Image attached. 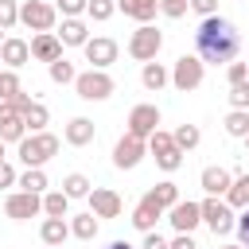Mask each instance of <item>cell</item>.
I'll return each instance as SVG.
<instances>
[{
	"label": "cell",
	"instance_id": "bcb514c9",
	"mask_svg": "<svg viewBox=\"0 0 249 249\" xmlns=\"http://www.w3.org/2000/svg\"><path fill=\"white\" fill-rule=\"evenodd\" d=\"M140 249H171V245H167V237H160V233L152 230V233H144V245H140Z\"/></svg>",
	"mask_w": 249,
	"mask_h": 249
},
{
	"label": "cell",
	"instance_id": "6da1fadb",
	"mask_svg": "<svg viewBox=\"0 0 249 249\" xmlns=\"http://www.w3.org/2000/svg\"><path fill=\"white\" fill-rule=\"evenodd\" d=\"M241 51V31L226 16H206L195 31V54L210 66H230Z\"/></svg>",
	"mask_w": 249,
	"mask_h": 249
},
{
	"label": "cell",
	"instance_id": "d6a6232c",
	"mask_svg": "<svg viewBox=\"0 0 249 249\" xmlns=\"http://www.w3.org/2000/svg\"><path fill=\"white\" fill-rule=\"evenodd\" d=\"M23 136H27L23 117H8V121H0V140H4V144H19Z\"/></svg>",
	"mask_w": 249,
	"mask_h": 249
},
{
	"label": "cell",
	"instance_id": "44dd1931",
	"mask_svg": "<svg viewBox=\"0 0 249 249\" xmlns=\"http://www.w3.org/2000/svg\"><path fill=\"white\" fill-rule=\"evenodd\" d=\"M54 35H58V43H62V47H86L89 27H86V19H62V27H58Z\"/></svg>",
	"mask_w": 249,
	"mask_h": 249
},
{
	"label": "cell",
	"instance_id": "f546056e",
	"mask_svg": "<svg viewBox=\"0 0 249 249\" xmlns=\"http://www.w3.org/2000/svg\"><path fill=\"white\" fill-rule=\"evenodd\" d=\"M171 140H175V148H179V152H191V148H198L202 132H198V124H179V128L171 132Z\"/></svg>",
	"mask_w": 249,
	"mask_h": 249
},
{
	"label": "cell",
	"instance_id": "8d00e7d4",
	"mask_svg": "<svg viewBox=\"0 0 249 249\" xmlns=\"http://www.w3.org/2000/svg\"><path fill=\"white\" fill-rule=\"evenodd\" d=\"M86 4H89V0H54V12H58L62 19H82Z\"/></svg>",
	"mask_w": 249,
	"mask_h": 249
},
{
	"label": "cell",
	"instance_id": "b9f144b4",
	"mask_svg": "<svg viewBox=\"0 0 249 249\" xmlns=\"http://www.w3.org/2000/svg\"><path fill=\"white\" fill-rule=\"evenodd\" d=\"M187 4H191V12H198L202 19H206V16H218V0H187Z\"/></svg>",
	"mask_w": 249,
	"mask_h": 249
},
{
	"label": "cell",
	"instance_id": "74e56055",
	"mask_svg": "<svg viewBox=\"0 0 249 249\" xmlns=\"http://www.w3.org/2000/svg\"><path fill=\"white\" fill-rule=\"evenodd\" d=\"M19 89H23V86H19L16 70H0V101H12Z\"/></svg>",
	"mask_w": 249,
	"mask_h": 249
},
{
	"label": "cell",
	"instance_id": "3957f363",
	"mask_svg": "<svg viewBox=\"0 0 249 249\" xmlns=\"http://www.w3.org/2000/svg\"><path fill=\"white\" fill-rule=\"evenodd\" d=\"M202 78H206V62H202L198 54H179V58H175V66H171V86H175L179 93L198 89Z\"/></svg>",
	"mask_w": 249,
	"mask_h": 249
},
{
	"label": "cell",
	"instance_id": "11a10c76",
	"mask_svg": "<svg viewBox=\"0 0 249 249\" xmlns=\"http://www.w3.org/2000/svg\"><path fill=\"white\" fill-rule=\"evenodd\" d=\"M47 249H51V245H47Z\"/></svg>",
	"mask_w": 249,
	"mask_h": 249
},
{
	"label": "cell",
	"instance_id": "f5cc1de1",
	"mask_svg": "<svg viewBox=\"0 0 249 249\" xmlns=\"http://www.w3.org/2000/svg\"><path fill=\"white\" fill-rule=\"evenodd\" d=\"M222 249H241V245H222Z\"/></svg>",
	"mask_w": 249,
	"mask_h": 249
},
{
	"label": "cell",
	"instance_id": "4dcf8cb0",
	"mask_svg": "<svg viewBox=\"0 0 249 249\" xmlns=\"http://www.w3.org/2000/svg\"><path fill=\"white\" fill-rule=\"evenodd\" d=\"M226 136H233V140H245L249 136V109H233L226 117Z\"/></svg>",
	"mask_w": 249,
	"mask_h": 249
},
{
	"label": "cell",
	"instance_id": "83f0119b",
	"mask_svg": "<svg viewBox=\"0 0 249 249\" xmlns=\"http://www.w3.org/2000/svg\"><path fill=\"white\" fill-rule=\"evenodd\" d=\"M70 233H74L78 241H93V237H97V218H93V214H74V218H70Z\"/></svg>",
	"mask_w": 249,
	"mask_h": 249
},
{
	"label": "cell",
	"instance_id": "7bdbcfd3",
	"mask_svg": "<svg viewBox=\"0 0 249 249\" xmlns=\"http://www.w3.org/2000/svg\"><path fill=\"white\" fill-rule=\"evenodd\" d=\"M16 179H19L16 167H12L8 160H0V191H4V187H16Z\"/></svg>",
	"mask_w": 249,
	"mask_h": 249
},
{
	"label": "cell",
	"instance_id": "484cf974",
	"mask_svg": "<svg viewBox=\"0 0 249 249\" xmlns=\"http://www.w3.org/2000/svg\"><path fill=\"white\" fill-rule=\"evenodd\" d=\"M43 214L47 218H70V198L62 191H47L43 195Z\"/></svg>",
	"mask_w": 249,
	"mask_h": 249
},
{
	"label": "cell",
	"instance_id": "7a4b0ae2",
	"mask_svg": "<svg viewBox=\"0 0 249 249\" xmlns=\"http://www.w3.org/2000/svg\"><path fill=\"white\" fill-rule=\"evenodd\" d=\"M58 148H62V140H58L54 132H27V136L16 144V156H19L23 167H43L47 160L58 156Z\"/></svg>",
	"mask_w": 249,
	"mask_h": 249
},
{
	"label": "cell",
	"instance_id": "1f68e13d",
	"mask_svg": "<svg viewBox=\"0 0 249 249\" xmlns=\"http://www.w3.org/2000/svg\"><path fill=\"white\" fill-rule=\"evenodd\" d=\"M148 195H152V198H156V202H160L163 210H171V206L179 202V187H175L171 179H163V183H156V187H152Z\"/></svg>",
	"mask_w": 249,
	"mask_h": 249
},
{
	"label": "cell",
	"instance_id": "836d02e7",
	"mask_svg": "<svg viewBox=\"0 0 249 249\" xmlns=\"http://www.w3.org/2000/svg\"><path fill=\"white\" fill-rule=\"evenodd\" d=\"M47 70H51V82H58V86H66V82H74V78H78L74 62H66V58H54Z\"/></svg>",
	"mask_w": 249,
	"mask_h": 249
},
{
	"label": "cell",
	"instance_id": "f907efd6",
	"mask_svg": "<svg viewBox=\"0 0 249 249\" xmlns=\"http://www.w3.org/2000/svg\"><path fill=\"white\" fill-rule=\"evenodd\" d=\"M245 156H249V136H245Z\"/></svg>",
	"mask_w": 249,
	"mask_h": 249
},
{
	"label": "cell",
	"instance_id": "e0dca14e",
	"mask_svg": "<svg viewBox=\"0 0 249 249\" xmlns=\"http://www.w3.org/2000/svg\"><path fill=\"white\" fill-rule=\"evenodd\" d=\"M160 218H163V206H160L152 195H144V198L136 202V210H132V226H136L140 233H152Z\"/></svg>",
	"mask_w": 249,
	"mask_h": 249
},
{
	"label": "cell",
	"instance_id": "ac0fdd59",
	"mask_svg": "<svg viewBox=\"0 0 249 249\" xmlns=\"http://www.w3.org/2000/svg\"><path fill=\"white\" fill-rule=\"evenodd\" d=\"M0 58H4L8 70H19V66L31 62V43L27 39H4L0 43Z\"/></svg>",
	"mask_w": 249,
	"mask_h": 249
},
{
	"label": "cell",
	"instance_id": "9a60e30c",
	"mask_svg": "<svg viewBox=\"0 0 249 249\" xmlns=\"http://www.w3.org/2000/svg\"><path fill=\"white\" fill-rule=\"evenodd\" d=\"M230 183H233V171H230V167H218V163L202 167V175H198V187H202L210 198H226Z\"/></svg>",
	"mask_w": 249,
	"mask_h": 249
},
{
	"label": "cell",
	"instance_id": "5bb4252c",
	"mask_svg": "<svg viewBox=\"0 0 249 249\" xmlns=\"http://www.w3.org/2000/svg\"><path fill=\"white\" fill-rule=\"evenodd\" d=\"M167 222H171L175 233H195V230L202 226V210H198V202H191V198L183 202V198H179V202L167 210Z\"/></svg>",
	"mask_w": 249,
	"mask_h": 249
},
{
	"label": "cell",
	"instance_id": "7dc6e473",
	"mask_svg": "<svg viewBox=\"0 0 249 249\" xmlns=\"http://www.w3.org/2000/svg\"><path fill=\"white\" fill-rule=\"evenodd\" d=\"M167 245H171V249H198L191 233H175V241H167Z\"/></svg>",
	"mask_w": 249,
	"mask_h": 249
},
{
	"label": "cell",
	"instance_id": "ab89813d",
	"mask_svg": "<svg viewBox=\"0 0 249 249\" xmlns=\"http://www.w3.org/2000/svg\"><path fill=\"white\" fill-rule=\"evenodd\" d=\"M156 4H160V12H163L167 19H183V16H187V8H191L187 0H156Z\"/></svg>",
	"mask_w": 249,
	"mask_h": 249
},
{
	"label": "cell",
	"instance_id": "5b68a950",
	"mask_svg": "<svg viewBox=\"0 0 249 249\" xmlns=\"http://www.w3.org/2000/svg\"><path fill=\"white\" fill-rule=\"evenodd\" d=\"M160 47H163V31L152 27V23H140V27L128 35V54H132L136 62H156Z\"/></svg>",
	"mask_w": 249,
	"mask_h": 249
},
{
	"label": "cell",
	"instance_id": "f6af8a7d",
	"mask_svg": "<svg viewBox=\"0 0 249 249\" xmlns=\"http://www.w3.org/2000/svg\"><path fill=\"white\" fill-rule=\"evenodd\" d=\"M31 105H35V97H31V93H23V89H19V93H16V97H12V109H16V113H19V117H23V113H27V109H31Z\"/></svg>",
	"mask_w": 249,
	"mask_h": 249
},
{
	"label": "cell",
	"instance_id": "277c9868",
	"mask_svg": "<svg viewBox=\"0 0 249 249\" xmlns=\"http://www.w3.org/2000/svg\"><path fill=\"white\" fill-rule=\"evenodd\" d=\"M19 23H23L27 31L43 35V31H54L58 12H54V4H47V0H23V4H19Z\"/></svg>",
	"mask_w": 249,
	"mask_h": 249
},
{
	"label": "cell",
	"instance_id": "f1b7e54d",
	"mask_svg": "<svg viewBox=\"0 0 249 249\" xmlns=\"http://www.w3.org/2000/svg\"><path fill=\"white\" fill-rule=\"evenodd\" d=\"M47 121H51V113H47L43 101H35V105L23 113V128H27V132H47Z\"/></svg>",
	"mask_w": 249,
	"mask_h": 249
},
{
	"label": "cell",
	"instance_id": "52a82bcc",
	"mask_svg": "<svg viewBox=\"0 0 249 249\" xmlns=\"http://www.w3.org/2000/svg\"><path fill=\"white\" fill-rule=\"evenodd\" d=\"M148 152L156 156V167H163V171H179V167H183V152L175 148L171 132H163V128H156V132L148 136Z\"/></svg>",
	"mask_w": 249,
	"mask_h": 249
},
{
	"label": "cell",
	"instance_id": "e575fe53",
	"mask_svg": "<svg viewBox=\"0 0 249 249\" xmlns=\"http://www.w3.org/2000/svg\"><path fill=\"white\" fill-rule=\"evenodd\" d=\"M113 12H117V0H89V4H86V16L97 19V23H105Z\"/></svg>",
	"mask_w": 249,
	"mask_h": 249
},
{
	"label": "cell",
	"instance_id": "d590c367",
	"mask_svg": "<svg viewBox=\"0 0 249 249\" xmlns=\"http://www.w3.org/2000/svg\"><path fill=\"white\" fill-rule=\"evenodd\" d=\"M19 23V0H0V31H12Z\"/></svg>",
	"mask_w": 249,
	"mask_h": 249
},
{
	"label": "cell",
	"instance_id": "4316f807",
	"mask_svg": "<svg viewBox=\"0 0 249 249\" xmlns=\"http://www.w3.org/2000/svg\"><path fill=\"white\" fill-rule=\"evenodd\" d=\"M89 191H93V183H89L82 171H70V175L62 179V195H66V198H86Z\"/></svg>",
	"mask_w": 249,
	"mask_h": 249
},
{
	"label": "cell",
	"instance_id": "30bf717a",
	"mask_svg": "<svg viewBox=\"0 0 249 249\" xmlns=\"http://www.w3.org/2000/svg\"><path fill=\"white\" fill-rule=\"evenodd\" d=\"M156 128H160V109H156V105H148V101L132 105V113H128V136L148 140Z\"/></svg>",
	"mask_w": 249,
	"mask_h": 249
},
{
	"label": "cell",
	"instance_id": "8992f818",
	"mask_svg": "<svg viewBox=\"0 0 249 249\" xmlns=\"http://www.w3.org/2000/svg\"><path fill=\"white\" fill-rule=\"evenodd\" d=\"M74 89H78L82 101H105V97H113L117 82L109 78V70H82L74 78Z\"/></svg>",
	"mask_w": 249,
	"mask_h": 249
},
{
	"label": "cell",
	"instance_id": "ffe728a7",
	"mask_svg": "<svg viewBox=\"0 0 249 249\" xmlns=\"http://www.w3.org/2000/svg\"><path fill=\"white\" fill-rule=\"evenodd\" d=\"M39 237H43V245H51V249H62V241L70 237V222H66V218H43V226H39Z\"/></svg>",
	"mask_w": 249,
	"mask_h": 249
},
{
	"label": "cell",
	"instance_id": "f35d334b",
	"mask_svg": "<svg viewBox=\"0 0 249 249\" xmlns=\"http://www.w3.org/2000/svg\"><path fill=\"white\" fill-rule=\"evenodd\" d=\"M226 97H230V105H233V109H249V78H245V82H237V86H230V93H226Z\"/></svg>",
	"mask_w": 249,
	"mask_h": 249
},
{
	"label": "cell",
	"instance_id": "816d5d0a",
	"mask_svg": "<svg viewBox=\"0 0 249 249\" xmlns=\"http://www.w3.org/2000/svg\"><path fill=\"white\" fill-rule=\"evenodd\" d=\"M0 160H4V140H0Z\"/></svg>",
	"mask_w": 249,
	"mask_h": 249
},
{
	"label": "cell",
	"instance_id": "d4e9b609",
	"mask_svg": "<svg viewBox=\"0 0 249 249\" xmlns=\"http://www.w3.org/2000/svg\"><path fill=\"white\" fill-rule=\"evenodd\" d=\"M16 187H19V191H27V195H47V187H51V183H47V171H43V167H27V171L16 179Z\"/></svg>",
	"mask_w": 249,
	"mask_h": 249
},
{
	"label": "cell",
	"instance_id": "db71d44e",
	"mask_svg": "<svg viewBox=\"0 0 249 249\" xmlns=\"http://www.w3.org/2000/svg\"><path fill=\"white\" fill-rule=\"evenodd\" d=\"M0 43H4V31H0Z\"/></svg>",
	"mask_w": 249,
	"mask_h": 249
},
{
	"label": "cell",
	"instance_id": "d6986e66",
	"mask_svg": "<svg viewBox=\"0 0 249 249\" xmlns=\"http://www.w3.org/2000/svg\"><path fill=\"white\" fill-rule=\"evenodd\" d=\"M31 58H39V62H54V58H62V43H58V35L54 31H43V35H35L31 39Z\"/></svg>",
	"mask_w": 249,
	"mask_h": 249
},
{
	"label": "cell",
	"instance_id": "ee69618b",
	"mask_svg": "<svg viewBox=\"0 0 249 249\" xmlns=\"http://www.w3.org/2000/svg\"><path fill=\"white\" fill-rule=\"evenodd\" d=\"M233 230H237V233H241V249H249V206H245V210H241V218H237V222H233Z\"/></svg>",
	"mask_w": 249,
	"mask_h": 249
},
{
	"label": "cell",
	"instance_id": "ba28073f",
	"mask_svg": "<svg viewBox=\"0 0 249 249\" xmlns=\"http://www.w3.org/2000/svg\"><path fill=\"white\" fill-rule=\"evenodd\" d=\"M198 210H202V222L210 226V233H214V237H226V233L233 230V222H237V218H233V210L226 206V198H210V195H206V198L198 202Z\"/></svg>",
	"mask_w": 249,
	"mask_h": 249
},
{
	"label": "cell",
	"instance_id": "60d3db41",
	"mask_svg": "<svg viewBox=\"0 0 249 249\" xmlns=\"http://www.w3.org/2000/svg\"><path fill=\"white\" fill-rule=\"evenodd\" d=\"M245 78H249V62H237V58H233V62L226 66V82L237 86V82H245Z\"/></svg>",
	"mask_w": 249,
	"mask_h": 249
},
{
	"label": "cell",
	"instance_id": "9c48e42d",
	"mask_svg": "<svg viewBox=\"0 0 249 249\" xmlns=\"http://www.w3.org/2000/svg\"><path fill=\"white\" fill-rule=\"evenodd\" d=\"M86 62H89V70H109L113 62H117V39H109V35H93V39H86Z\"/></svg>",
	"mask_w": 249,
	"mask_h": 249
},
{
	"label": "cell",
	"instance_id": "c3c4849f",
	"mask_svg": "<svg viewBox=\"0 0 249 249\" xmlns=\"http://www.w3.org/2000/svg\"><path fill=\"white\" fill-rule=\"evenodd\" d=\"M8 117H19V113L12 109V101H0V121H8Z\"/></svg>",
	"mask_w": 249,
	"mask_h": 249
},
{
	"label": "cell",
	"instance_id": "8fae6325",
	"mask_svg": "<svg viewBox=\"0 0 249 249\" xmlns=\"http://www.w3.org/2000/svg\"><path fill=\"white\" fill-rule=\"evenodd\" d=\"M144 156H148V140H136V136H128V132L113 144V163H117L121 171H132Z\"/></svg>",
	"mask_w": 249,
	"mask_h": 249
},
{
	"label": "cell",
	"instance_id": "603a6c76",
	"mask_svg": "<svg viewBox=\"0 0 249 249\" xmlns=\"http://www.w3.org/2000/svg\"><path fill=\"white\" fill-rule=\"evenodd\" d=\"M117 8H121L124 16H132L136 23H152V19H156V12H160V4H156V0H117Z\"/></svg>",
	"mask_w": 249,
	"mask_h": 249
},
{
	"label": "cell",
	"instance_id": "7c38bea8",
	"mask_svg": "<svg viewBox=\"0 0 249 249\" xmlns=\"http://www.w3.org/2000/svg\"><path fill=\"white\" fill-rule=\"evenodd\" d=\"M4 214L12 222H27L35 214H43V195H27V191H16L4 198Z\"/></svg>",
	"mask_w": 249,
	"mask_h": 249
},
{
	"label": "cell",
	"instance_id": "4fadbf2b",
	"mask_svg": "<svg viewBox=\"0 0 249 249\" xmlns=\"http://www.w3.org/2000/svg\"><path fill=\"white\" fill-rule=\"evenodd\" d=\"M86 198H89V214L93 218H121V210H124V202H121V195L113 187H93Z\"/></svg>",
	"mask_w": 249,
	"mask_h": 249
},
{
	"label": "cell",
	"instance_id": "7402d4cb",
	"mask_svg": "<svg viewBox=\"0 0 249 249\" xmlns=\"http://www.w3.org/2000/svg\"><path fill=\"white\" fill-rule=\"evenodd\" d=\"M226 206L230 210H245L249 206V175L245 171H233V183L226 191Z\"/></svg>",
	"mask_w": 249,
	"mask_h": 249
},
{
	"label": "cell",
	"instance_id": "cb8c5ba5",
	"mask_svg": "<svg viewBox=\"0 0 249 249\" xmlns=\"http://www.w3.org/2000/svg\"><path fill=\"white\" fill-rule=\"evenodd\" d=\"M140 82H144V89L160 93V89L171 82V70H167L163 62H144V70H140Z\"/></svg>",
	"mask_w": 249,
	"mask_h": 249
},
{
	"label": "cell",
	"instance_id": "681fc988",
	"mask_svg": "<svg viewBox=\"0 0 249 249\" xmlns=\"http://www.w3.org/2000/svg\"><path fill=\"white\" fill-rule=\"evenodd\" d=\"M109 249H132L128 241H109Z\"/></svg>",
	"mask_w": 249,
	"mask_h": 249
},
{
	"label": "cell",
	"instance_id": "2e32d148",
	"mask_svg": "<svg viewBox=\"0 0 249 249\" xmlns=\"http://www.w3.org/2000/svg\"><path fill=\"white\" fill-rule=\"evenodd\" d=\"M93 136H97V128H93L89 117H70L66 128H62V140L70 148H86V144H93Z\"/></svg>",
	"mask_w": 249,
	"mask_h": 249
}]
</instances>
